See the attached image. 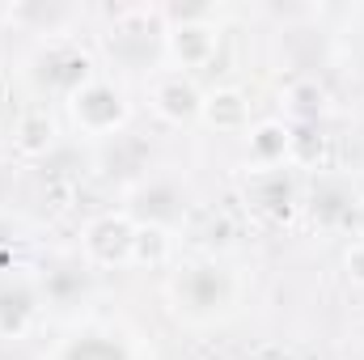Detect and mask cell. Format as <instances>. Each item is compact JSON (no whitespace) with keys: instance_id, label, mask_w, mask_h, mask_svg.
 Listing matches in <instances>:
<instances>
[{"instance_id":"obj_1","label":"cell","mask_w":364,"mask_h":360,"mask_svg":"<svg viewBox=\"0 0 364 360\" xmlns=\"http://www.w3.org/2000/svg\"><path fill=\"white\" fill-rule=\"evenodd\" d=\"M170 305L182 322H216V318H229L237 297H242V284L237 275L216 263V259H199V263H182L174 275H170Z\"/></svg>"},{"instance_id":"obj_2","label":"cell","mask_w":364,"mask_h":360,"mask_svg":"<svg viewBox=\"0 0 364 360\" xmlns=\"http://www.w3.org/2000/svg\"><path fill=\"white\" fill-rule=\"evenodd\" d=\"M68 115H73L77 132H85V136H110V132L127 127L132 102H127V93L119 90L114 81L93 77L85 90H77L68 97Z\"/></svg>"},{"instance_id":"obj_3","label":"cell","mask_w":364,"mask_h":360,"mask_svg":"<svg viewBox=\"0 0 364 360\" xmlns=\"http://www.w3.org/2000/svg\"><path fill=\"white\" fill-rule=\"evenodd\" d=\"M132 238H136L132 212H102L85 225L81 250L93 268H132Z\"/></svg>"},{"instance_id":"obj_4","label":"cell","mask_w":364,"mask_h":360,"mask_svg":"<svg viewBox=\"0 0 364 360\" xmlns=\"http://www.w3.org/2000/svg\"><path fill=\"white\" fill-rule=\"evenodd\" d=\"M220 51V26L216 21H186V26H166V55L174 73L208 68Z\"/></svg>"},{"instance_id":"obj_5","label":"cell","mask_w":364,"mask_h":360,"mask_svg":"<svg viewBox=\"0 0 364 360\" xmlns=\"http://www.w3.org/2000/svg\"><path fill=\"white\" fill-rule=\"evenodd\" d=\"M149 106L166 119V123H195L199 119V106H203V90L186 77V73H174V68H166V73H157L153 81H149Z\"/></svg>"},{"instance_id":"obj_6","label":"cell","mask_w":364,"mask_h":360,"mask_svg":"<svg viewBox=\"0 0 364 360\" xmlns=\"http://www.w3.org/2000/svg\"><path fill=\"white\" fill-rule=\"evenodd\" d=\"M199 123L212 127V132H225V136L246 132L250 127V97H246V90H237V85L208 90L203 106H199Z\"/></svg>"},{"instance_id":"obj_7","label":"cell","mask_w":364,"mask_h":360,"mask_svg":"<svg viewBox=\"0 0 364 360\" xmlns=\"http://www.w3.org/2000/svg\"><path fill=\"white\" fill-rule=\"evenodd\" d=\"M288 149H292V123L284 119H263L250 127V140H246V157L255 170H279L288 162Z\"/></svg>"},{"instance_id":"obj_8","label":"cell","mask_w":364,"mask_h":360,"mask_svg":"<svg viewBox=\"0 0 364 360\" xmlns=\"http://www.w3.org/2000/svg\"><path fill=\"white\" fill-rule=\"evenodd\" d=\"M51 149H55V119H51L43 106L26 110V115L17 119V127H13V153L26 157V162H38V157H47Z\"/></svg>"},{"instance_id":"obj_9","label":"cell","mask_w":364,"mask_h":360,"mask_svg":"<svg viewBox=\"0 0 364 360\" xmlns=\"http://www.w3.org/2000/svg\"><path fill=\"white\" fill-rule=\"evenodd\" d=\"M170 259H174V233H170V225L136 221V238H132V268H166Z\"/></svg>"},{"instance_id":"obj_10","label":"cell","mask_w":364,"mask_h":360,"mask_svg":"<svg viewBox=\"0 0 364 360\" xmlns=\"http://www.w3.org/2000/svg\"><path fill=\"white\" fill-rule=\"evenodd\" d=\"M34 314H38V301L26 284H4L0 288V335L4 339H21L30 331Z\"/></svg>"},{"instance_id":"obj_11","label":"cell","mask_w":364,"mask_h":360,"mask_svg":"<svg viewBox=\"0 0 364 360\" xmlns=\"http://www.w3.org/2000/svg\"><path fill=\"white\" fill-rule=\"evenodd\" d=\"M90 81H93V60L81 47H64V51L55 55L51 73H47V90L64 93V97H73L77 90H85Z\"/></svg>"},{"instance_id":"obj_12","label":"cell","mask_w":364,"mask_h":360,"mask_svg":"<svg viewBox=\"0 0 364 360\" xmlns=\"http://www.w3.org/2000/svg\"><path fill=\"white\" fill-rule=\"evenodd\" d=\"M284 102H288V115H292L296 123H318V115L326 110V90H322V81L301 77V81L288 85Z\"/></svg>"},{"instance_id":"obj_13","label":"cell","mask_w":364,"mask_h":360,"mask_svg":"<svg viewBox=\"0 0 364 360\" xmlns=\"http://www.w3.org/2000/svg\"><path fill=\"white\" fill-rule=\"evenodd\" d=\"M73 17H77L73 4H13L9 9V21H21V26L38 21V30H47V34H60V26Z\"/></svg>"},{"instance_id":"obj_14","label":"cell","mask_w":364,"mask_h":360,"mask_svg":"<svg viewBox=\"0 0 364 360\" xmlns=\"http://www.w3.org/2000/svg\"><path fill=\"white\" fill-rule=\"evenodd\" d=\"M343 275H348L356 288H364V242H352V246L343 250Z\"/></svg>"},{"instance_id":"obj_15","label":"cell","mask_w":364,"mask_h":360,"mask_svg":"<svg viewBox=\"0 0 364 360\" xmlns=\"http://www.w3.org/2000/svg\"><path fill=\"white\" fill-rule=\"evenodd\" d=\"M360 203H364V195H360Z\"/></svg>"}]
</instances>
